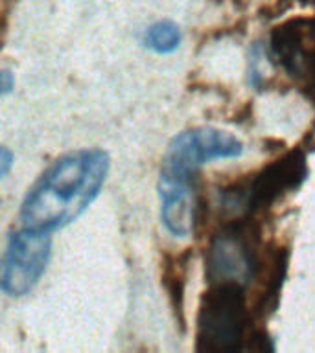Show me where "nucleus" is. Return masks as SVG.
Here are the masks:
<instances>
[{
	"instance_id": "423d86ee",
	"label": "nucleus",
	"mask_w": 315,
	"mask_h": 353,
	"mask_svg": "<svg viewBox=\"0 0 315 353\" xmlns=\"http://www.w3.org/2000/svg\"><path fill=\"white\" fill-rule=\"evenodd\" d=\"M242 154L243 142L232 132L216 127H193L171 138L160 168L195 176L201 165Z\"/></svg>"
},
{
	"instance_id": "1a4fd4ad",
	"label": "nucleus",
	"mask_w": 315,
	"mask_h": 353,
	"mask_svg": "<svg viewBox=\"0 0 315 353\" xmlns=\"http://www.w3.org/2000/svg\"><path fill=\"white\" fill-rule=\"evenodd\" d=\"M13 160H15V154L11 153L10 149L6 148H2L0 149V175L4 176H8V173H10V170H11V165H13Z\"/></svg>"
},
{
	"instance_id": "0eeeda50",
	"label": "nucleus",
	"mask_w": 315,
	"mask_h": 353,
	"mask_svg": "<svg viewBox=\"0 0 315 353\" xmlns=\"http://www.w3.org/2000/svg\"><path fill=\"white\" fill-rule=\"evenodd\" d=\"M195 176L160 168L159 203L160 223L173 237L187 239L192 236L198 214Z\"/></svg>"
},
{
	"instance_id": "6e6552de",
	"label": "nucleus",
	"mask_w": 315,
	"mask_h": 353,
	"mask_svg": "<svg viewBox=\"0 0 315 353\" xmlns=\"http://www.w3.org/2000/svg\"><path fill=\"white\" fill-rule=\"evenodd\" d=\"M182 33L181 28L173 21H157L144 32V44L146 48L159 55L173 54L181 46Z\"/></svg>"
},
{
	"instance_id": "9d476101",
	"label": "nucleus",
	"mask_w": 315,
	"mask_h": 353,
	"mask_svg": "<svg viewBox=\"0 0 315 353\" xmlns=\"http://www.w3.org/2000/svg\"><path fill=\"white\" fill-rule=\"evenodd\" d=\"M13 88H15V76L8 68H4L0 74V92L2 96H8Z\"/></svg>"
},
{
	"instance_id": "f03ea898",
	"label": "nucleus",
	"mask_w": 315,
	"mask_h": 353,
	"mask_svg": "<svg viewBox=\"0 0 315 353\" xmlns=\"http://www.w3.org/2000/svg\"><path fill=\"white\" fill-rule=\"evenodd\" d=\"M249 309L245 287L210 283L198 313V350L207 353L240 352L245 342Z\"/></svg>"
},
{
	"instance_id": "f257e3e1",
	"label": "nucleus",
	"mask_w": 315,
	"mask_h": 353,
	"mask_svg": "<svg viewBox=\"0 0 315 353\" xmlns=\"http://www.w3.org/2000/svg\"><path fill=\"white\" fill-rule=\"evenodd\" d=\"M111 170L109 153L98 148L61 154L28 190L21 204V225L39 232L65 228L98 199Z\"/></svg>"
},
{
	"instance_id": "7ed1b4c3",
	"label": "nucleus",
	"mask_w": 315,
	"mask_h": 353,
	"mask_svg": "<svg viewBox=\"0 0 315 353\" xmlns=\"http://www.w3.org/2000/svg\"><path fill=\"white\" fill-rule=\"evenodd\" d=\"M308 175L306 159L300 151H292L286 157L258 171L247 182L223 192V208L231 214H256L269 208L284 195L295 192Z\"/></svg>"
},
{
	"instance_id": "39448f33",
	"label": "nucleus",
	"mask_w": 315,
	"mask_h": 353,
	"mask_svg": "<svg viewBox=\"0 0 315 353\" xmlns=\"http://www.w3.org/2000/svg\"><path fill=\"white\" fill-rule=\"evenodd\" d=\"M247 219H238L227 226L212 239L207 256L204 269L209 283H240L247 287L258 274V236Z\"/></svg>"
},
{
	"instance_id": "20e7f679",
	"label": "nucleus",
	"mask_w": 315,
	"mask_h": 353,
	"mask_svg": "<svg viewBox=\"0 0 315 353\" xmlns=\"http://www.w3.org/2000/svg\"><path fill=\"white\" fill-rule=\"evenodd\" d=\"M52 258V234L22 226L10 234L0 263V289L22 298L35 289Z\"/></svg>"
},
{
	"instance_id": "9b49d317",
	"label": "nucleus",
	"mask_w": 315,
	"mask_h": 353,
	"mask_svg": "<svg viewBox=\"0 0 315 353\" xmlns=\"http://www.w3.org/2000/svg\"><path fill=\"white\" fill-rule=\"evenodd\" d=\"M309 77H312V83H314V88H315V50H314V55H312V63H309Z\"/></svg>"
}]
</instances>
